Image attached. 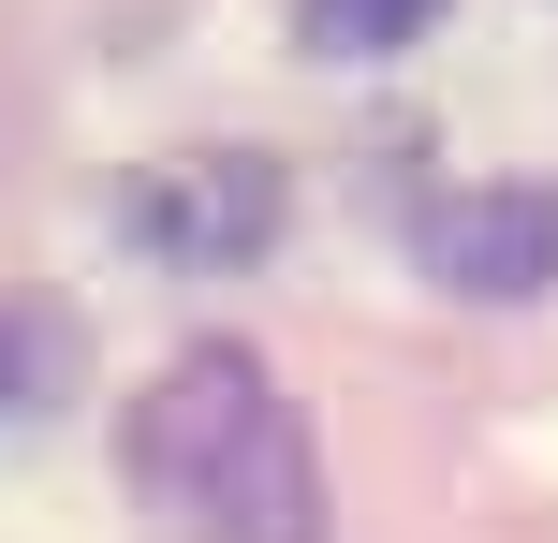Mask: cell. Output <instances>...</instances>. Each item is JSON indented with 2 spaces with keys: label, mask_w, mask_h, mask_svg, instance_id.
<instances>
[{
  "label": "cell",
  "mask_w": 558,
  "mask_h": 543,
  "mask_svg": "<svg viewBox=\"0 0 558 543\" xmlns=\"http://www.w3.org/2000/svg\"><path fill=\"white\" fill-rule=\"evenodd\" d=\"M426 15H441V0H308V45L324 59H383V45H412Z\"/></svg>",
  "instance_id": "cell-4"
},
{
  "label": "cell",
  "mask_w": 558,
  "mask_h": 543,
  "mask_svg": "<svg viewBox=\"0 0 558 543\" xmlns=\"http://www.w3.org/2000/svg\"><path fill=\"white\" fill-rule=\"evenodd\" d=\"M133 250L147 264H177V280H221V264H251L265 235H279V162L265 147H177V162H147L133 176Z\"/></svg>",
  "instance_id": "cell-2"
},
{
  "label": "cell",
  "mask_w": 558,
  "mask_h": 543,
  "mask_svg": "<svg viewBox=\"0 0 558 543\" xmlns=\"http://www.w3.org/2000/svg\"><path fill=\"white\" fill-rule=\"evenodd\" d=\"M133 485L177 543H324V470L251 338H192L133 397Z\"/></svg>",
  "instance_id": "cell-1"
},
{
  "label": "cell",
  "mask_w": 558,
  "mask_h": 543,
  "mask_svg": "<svg viewBox=\"0 0 558 543\" xmlns=\"http://www.w3.org/2000/svg\"><path fill=\"white\" fill-rule=\"evenodd\" d=\"M412 250H426V280H456V294H485V309H514V294H544L558 280V192H441L412 221Z\"/></svg>",
  "instance_id": "cell-3"
}]
</instances>
